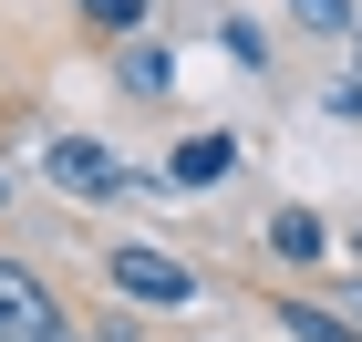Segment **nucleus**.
<instances>
[{
	"label": "nucleus",
	"mask_w": 362,
	"mask_h": 342,
	"mask_svg": "<svg viewBox=\"0 0 362 342\" xmlns=\"http://www.w3.org/2000/svg\"><path fill=\"white\" fill-rule=\"evenodd\" d=\"M104 280H114V301H135V312H187L197 301V270L176 249H156V239H104Z\"/></svg>",
	"instance_id": "nucleus-1"
},
{
	"label": "nucleus",
	"mask_w": 362,
	"mask_h": 342,
	"mask_svg": "<svg viewBox=\"0 0 362 342\" xmlns=\"http://www.w3.org/2000/svg\"><path fill=\"white\" fill-rule=\"evenodd\" d=\"M0 342H73V312L31 259H0Z\"/></svg>",
	"instance_id": "nucleus-2"
},
{
	"label": "nucleus",
	"mask_w": 362,
	"mask_h": 342,
	"mask_svg": "<svg viewBox=\"0 0 362 342\" xmlns=\"http://www.w3.org/2000/svg\"><path fill=\"white\" fill-rule=\"evenodd\" d=\"M42 176H52L62 198H124V187H135V166H124L104 135H52L42 145Z\"/></svg>",
	"instance_id": "nucleus-3"
},
{
	"label": "nucleus",
	"mask_w": 362,
	"mask_h": 342,
	"mask_svg": "<svg viewBox=\"0 0 362 342\" xmlns=\"http://www.w3.org/2000/svg\"><path fill=\"white\" fill-rule=\"evenodd\" d=\"M269 259L279 270H332V218L321 207H269Z\"/></svg>",
	"instance_id": "nucleus-4"
},
{
	"label": "nucleus",
	"mask_w": 362,
	"mask_h": 342,
	"mask_svg": "<svg viewBox=\"0 0 362 342\" xmlns=\"http://www.w3.org/2000/svg\"><path fill=\"white\" fill-rule=\"evenodd\" d=\"M114 84L135 93V104H166V93H176V42H145V31H135V42L114 52Z\"/></svg>",
	"instance_id": "nucleus-5"
},
{
	"label": "nucleus",
	"mask_w": 362,
	"mask_h": 342,
	"mask_svg": "<svg viewBox=\"0 0 362 342\" xmlns=\"http://www.w3.org/2000/svg\"><path fill=\"white\" fill-rule=\"evenodd\" d=\"M228 166H238V135H228V125H197V135L166 156V187H218Z\"/></svg>",
	"instance_id": "nucleus-6"
},
{
	"label": "nucleus",
	"mask_w": 362,
	"mask_h": 342,
	"mask_svg": "<svg viewBox=\"0 0 362 342\" xmlns=\"http://www.w3.org/2000/svg\"><path fill=\"white\" fill-rule=\"evenodd\" d=\"M269 321L290 342H362V321L341 312V301H300V290H290V301H269Z\"/></svg>",
	"instance_id": "nucleus-7"
},
{
	"label": "nucleus",
	"mask_w": 362,
	"mask_h": 342,
	"mask_svg": "<svg viewBox=\"0 0 362 342\" xmlns=\"http://www.w3.org/2000/svg\"><path fill=\"white\" fill-rule=\"evenodd\" d=\"M73 11H83V31H114V42L145 31V0H73Z\"/></svg>",
	"instance_id": "nucleus-8"
},
{
	"label": "nucleus",
	"mask_w": 362,
	"mask_h": 342,
	"mask_svg": "<svg viewBox=\"0 0 362 342\" xmlns=\"http://www.w3.org/2000/svg\"><path fill=\"white\" fill-rule=\"evenodd\" d=\"M290 21L300 31H362V11L352 0H290Z\"/></svg>",
	"instance_id": "nucleus-9"
},
{
	"label": "nucleus",
	"mask_w": 362,
	"mask_h": 342,
	"mask_svg": "<svg viewBox=\"0 0 362 342\" xmlns=\"http://www.w3.org/2000/svg\"><path fill=\"white\" fill-rule=\"evenodd\" d=\"M93 342H135V321H104V332H93Z\"/></svg>",
	"instance_id": "nucleus-10"
},
{
	"label": "nucleus",
	"mask_w": 362,
	"mask_h": 342,
	"mask_svg": "<svg viewBox=\"0 0 362 342\" xmlns=\"http://www.w3.org/2000/svg\"><path fill=\"white\" fill-rule=\"evenodd\" d=\"M341 312H352V321H362V280H341Z\"/></svg>",
	"instance_id": "nucleus-11"
},
{
	"label": "nucleus",
	"mask_w": 362,
	"mask_h": 342,
	"mask_svg": "<svg viewBox=\"0 0 362 342\" xmlns=\"http://www.w3.org/2000/svg\"><path fill=\"white\" fill-rule=\"evenodd\" d=\"M341 249H352V270H362V228H341Z\"/></svg>",
	"instance_id": "nucleus-12"
},
{
	"label": "nucleus",
	"mask_w": 362,
	"mask_h": 342,
	"mask_svg": "<svg viewBox=\"0 0 362 342\" xmlns=\"http://www.w3.org/2000/svg\"><path fill=\"white\" fill-rule=\"evenodd\" d=\"M352 73H362V31H352Z\"/></svg>",
	"instance_id": "nucleus-13"
},
{
	"label": "nucleus",
	"mask_w": 362,
	"mask_h": 342,
	"mask_svg": "<svg viewBox=\"0 0 362 342\" xmlns=\"http://www.w3.org/2000/svg\"><path fill=\"white\" fill-rule=\"evenodd\" d=\"M0 207H11V176H0Z\"/></svg>",
	"instance_id": "nucleus-14"
}]
</instances>
